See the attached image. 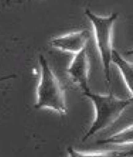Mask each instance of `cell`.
Listing matches in <instances>:
<instances>
[{
  "instance_id": "9",
  "label": "cell",
  "mask_w": 133,
  "mask_h": 157,
  "mask_svg": "<svg viewBox=\"0 0 133 157\" xmlns=\"http://www.w3.org/2000/svg\"><path fill=\"white\" fill-rule=\"evenodd\" d=\"M16 77H17V76L14 74H11V75L4 76H2V77H0V82H3L4 81H7V80L13 79V78H16Z\"/></svg>"
},
{
  "instance_id": "6",
  "label": "cell",
  "mask_w": 133,
  "mask_h": 157,
  "mask_svg": "<svg viewBox=\"0 0 133 157\" xmlns=\"http://www.w3.org/2000/svg\"><path fill=\"white\" fill-rule=\"evenodd\" d=\"M112 63L116 65L125 85L133 98V64L121 55L115 49L112 56Z\"/></svg>"
},
{
  "instance_id": "10",
  "label": "cell",
  "mask_w": 133,
  "mask_h": 157,
  "mask_svg": "<svg viewBox=\"0 0 133 157\" xmlns=\"http://www.w3.org/2000/svg\"><path fill=\"white\" fill-rule=\"evenodd\" d=\"M126 55H127L133 56V48L130 50H127L126 52Z\"/></svg>"
},
{
  "instance_id": "4",
  "label": "cell",
  "mask_w": 133,
  "mask_h": 157,
  "mask_svg": "<svg viewBox=\"0 0 133 157\" xmlns=\"http://www.w3.org/2000/svg\"><path fill=\"white\" fill-rule=\"evenodd\" d=\"M66 71L72 81L80 87L84 92L90 90L88 86L90 62L86 48L74 55Z\"/></svg>"
},
{
  "instance_id": "2",
  "label": "cell",
  "mask_w": 133,
  "mask_h": 157,
  "mask_svg": "<svg viewBox=\"0 0 133 157\" xmlns=\"http://www.w3.org/2000/svg\"><path fill=\"white\" fill-rule=\"evenodd\" d=\"M94 105L95 115L92 125L82 139L85 142L99 132L115 124L121 117L126 108L133 101V98L119 99L112 94H94L91 90L84 92Z\"/></svg>"
},
{
  "instance_id": "3",
  "label": "cell",
  "mask_w": 133,
  "mask_h": 157,
  "mask_svg": "<svg viewBox=\"0 0 133 157\" xmlns=\"http://www.w3.org/2000/svg\"><path fill=\"white\" fill-rule=\"evenodd\" d=\"M85 15L93 27L96 46L101 57L105 78L108 85L111 83L110 67L113 48L114 26L117 20L118 13H113L110 16H98L88 9L85 10Z\"/></svg>"
},
{
  "instance_id": "7",
  "label": "cell",
  "mask_w": 133,
  "mask_h": 157,
  "mask_svg": "<svg viewBox=\"0 0 133 157\" xmlns=\"http://www.w3.org/2000/svg\"><path fill=\"white\" fill-rule=\"evenodd\" d=\"M98 145L129 146L133 145V124L125 126L108 138L97 142Z\"/></svg>"
},
{
  "instance_id": "5",
  "label": "cell",
  "mask_w": 133,
  "mask_h": 157,
  "mask_svg": "<svg viewBox=\"0 0 133 157\" xmlns=\"http://www.w3.org/2000/svg\"><path fill=\"white\" fill-rule=\"evenodd\" d=\"M89 39V32L82 30L55 37L50 41V44L57 50L75 55L86 48Z\"/></svg>"
},
{
  "instance_id": "1",
  "label": "cell",
  "mask_w": 133,
  "mask_h": 157,
  "mask_svg": "<svg viewBox=\"0 0 133 157\" xmlns=\"http://www.w3.org/2000/svg\"><path fill=\"white\" fill-rule=\"evenodd\" d=\"M39 64L40 73L34 108L66 114L68 107L65 90L44 56H39Z\"/></svg>"
},
{
  "instance_id": "8",
  "label": "cell",
  "mask_w": 133,
  "mask_h": 157,
  "mask_svg": "<svg viewBox=\"0 0 133 157\" xmlns=\"http://www.w3.org/2000/svg\"><path fill=\"white\" fill-rule=\"evenodd\" d=\"M68 153L69 157H131L133 155V151H104L96 152H83L72 147H69Z\"/></svg>"
}]
</instances>
